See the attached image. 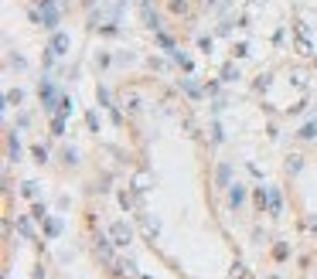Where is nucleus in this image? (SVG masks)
<instances>
[{
	"label": "nucleus",
	"mask_w": 317,
	"mask_h": 279,
	"mask_svg": "<svg viewBox=\"0 0 317 279\" xmlns=\"http://www.w3.org/2000/svg\"><path fill=\"white\" fill-rule=\"evenodd\" d=\"M123 106H126L130 113H137V109H140V95H137V92H126V95H123Z\"/></svg>",
	"instance_id": "5"
},
{
	"label": "nucleus",
	"mask_w": 317,
	"mask_h": 279,
	"mask_svg": "<svg viewBox=\"0 0 317 279\" xmlns=\"http://www.w3.org/2000/svg\"><path fill=\"white\" fill-rule=\"evenodd\" d=\"M307 225H311V232H317V214H311V218H307Z\"/></svg>",
	"instance_id": "14"
},
{
	"label": "nucleus",
	"mask_w": 317,
	"mask_h": 279,
	"mask_svg": "<svg viewBox=\"0 0 317 279\" xmlns=\"http://www.w3.org/2000/svg\"><path fill=\"white\" fill-rule=\"evenodd\" d=\"M300 167H304V157H297V153H293V157L287 160V170H290V174H297Z\"/></svg>",
	"instance_id": "11"
},
{
	"label": "nucleus",
	"mask_w": 317,
	"mask_h": 279,
	"mask_svg": "<svg viewBox=\"0 0 317 279\" xmlns=\"http://www.w3.org/2000/svg\"><path fill=\"white\" fill-rule=\"evenodd\" d=\"M297 137H300V140H314V137H317V123H307V126H304Z\"/></svg>",
	"instance_id": "12"
},
{
	"label": "nucleus",
	"mask_w": 317,
	"mask_h": 279,
	"mask_svg": "<svg viewBox=\"0 0 317 279\" xmlns=\"http://www.w3.org/2000/svg\"><path fill=\"white\" fill-rule=\"evenodd\" d=\"M222 78H225V82H232V78H239V69H232V65H225V69H222Z\"/></svg>",
	"instance_id": "13"
},
{
	"label": "nucleus",
	"mask_w": 317,
	"mask_h": 279,
	"mask_svg": "<svg viewBox=\"0 0 317 279\" xmlns=\"http://www.w3.org/2000/svg\"><path fill=\"white\" fill-rule=\"evenodd\" d=\"M109 235H113V242H116V245H130V238H133V232H130V225H126V221H116V225L109 228Z\"/></svg>",
	"instance_id": "1"
},
{
	"label": "nucleus",
	"mask_w": 317,
	"mask_h": 279,
	"mask_svg": "<svg viewBox=\"0 0 317 279\" xmlns=\"http://www.w3.org/2000/svg\"><path fill=\"white\" fill-rule=\"evenodd\" d=\"M150 187H154V174H150V170H137V174H133V191L144 194V191H150Z\"/></svg>",
	"instance_id": "2"
},
{
	"label": "nucleus",
	"mask_w": 317,
	"mask_h": 279,
	"mask_svg": "<svg viewBox=\"0 0 317 279\" xmlns=\"http://www.w3.org/2000/svg\"><path fill=\"white\" fill-rule=\"evenodd\" d=\"M65 48H69V38H65V34H55V38H51V51H55V55H62Z\"/></svg>",
	"instance_id": "4"
},
{
	"label": "nucleus",
	"mask_w": 317,
	"mask_h": 279,
	"mask_svg": "<svg viewBox=\"0 0 317 279\" xmlns=\"http://www.w3.org/2000/svg\"><path fill=\"white\" fill-rule=\"evenodd\" d=\"M215 177H219V184H222V187H229V163H219Z\"/></svg>",
	"instance_id": "7"
},
{
	"label": "nucleus",
	"mask_w": 317,
	"mask_h": 279,
	"mask_svg": "<svg viewBox=\"0 0 317 279\" xmlns=\"http://www.w3.org/2000/svg\"><path fill=\"white\" fill-rule=\"evenodd\" d=\"M113 245H116V242H109V238H102V235L96 238V252H99V256H102L109 266H113Z\"/></svg>",
	"instance_id": "3"
},
{
	"label": "nucleus",
	"mask_w": 317,
	"mask_h": 279,
	"mask_svg": "<svg viewBox=\"0 0 317 279\" xmlns=\"http://www.w3.org/2000/svg\"><path fill=\"white\" fill-rule=\"evenodd\" d=\"M242 198H245V191H242L239 184H232V191H229V201H232V205H242Z\"/></svg>",
	"instance_id": "9"
},
{
	"label": "nucleus",
	"mask_w": 317,
	"mask_h": 279,
	"mask_svg": "<svg viewBox=\"0 0 317 279\" xmlns=\"http://www.w3.org/2000/svg\"><path fill=\"white\" fill-rule=\"evenodd\" d=\"M297 51H300V55H311V41H307V34H297Z\"/></svg>",
	"instance_id": "10"
},
{
	"label": "nucleus",
	"mask_w": 317,
	"mask_h": 279,
	"mask_svg": "<svg viewBox=\"0 0 317 279\" xmlns=\"http://www.w3.org/2000/svg\"><path fill=\"white\" fill-rule=\"evenodd\" d=\"M167 7H171V14H177V17L188 14V0H167Z\"/></svg>",
	"instance_id": "6"
},
{
	"label": "nucleus",
	"mask_w": 317,
	"mask_h": 279,
	"mask_svg": "<svg viewBox=\"0 0 317 279\" xmlns=\"http://www.w3.org/2000/svg\"><path fill=\"white\" fill-rule=\"evenodd\" d=\"M229 279H249V269H245L242 262H236V266H232V273H229Z\"/></svg>",
	"instance_id": "8"
}]
</instances>
